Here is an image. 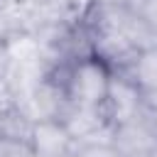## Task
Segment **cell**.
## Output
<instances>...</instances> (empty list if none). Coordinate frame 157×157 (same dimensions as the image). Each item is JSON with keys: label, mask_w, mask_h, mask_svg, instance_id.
Masks as SVG:
<instances>
[{"label": "cell", "mask_w": 157, "mask_h": 157, "mask_svg": "<svg viewBox=\"0 0 157 157\" xmlns=\"http://www.w3.org/2000/svg\"><path fill=\"white\" fill-rule=\"evenodd\" d=\"M56 17L64 25H83L91 20V15L96 12V7L101 5V0H49Z\"/></svg>", "instance_id": "7"}, {"label": "cell", "mask_w": 157, "mask_h": 157, "mask_svg": "<svg viewBox=\"0 0 157 157\" xmlns=\"http://www.w3.org/2000/svg\"><path fill=\"white\" fill-rule=\"evenodd\" d=\"M59 120L74 137V145L88 142V140H101V137H113V125L103 108H86V105L66 103Z\"/></svg>", "instance_id": "4"}, {"label": "cell", "mask_w": 157, "mask_h": 157, "mask_svg": "<svg viewBox=\"0 0 157 157\" xmlns=\"http://www.w3.org/2000/svg\"><path fill=\"white\" fill-rule=\"evenodd\" d=\"M74 157H123V155L113 145V137H101V140L76 142L74 145Z\"/></svg>", "instance_id": "8"}, {"label": "cell", "mask_w": 157, "mask_h": 157, "mask_svg": "<svg viewBox=\"0 0 157 157\" xmlns=\"http://www.w3.org/2000/svg\"><path fill=\"white\" fill-rule=\"evenodd\" d=\"M103 110H105V115H108V120H110L113 128L147 113L145 110V98H142L140 88L125 74H118V71H113V81H110Z\"/></svg>", "instance_id": "2"}, {"label": "cell", "mask_w": 157, "mask_h": 157, "mask_svg": "<svg viewBox=\"0 0 157 157\" xmlns=\"http://www.w3.org/2000/svg\"><path fill=\"white\" fill-rule=\"evenodd\" d=\"M113 145L123 157H140L157 150V118L150 113L113 128Z\"/></svg>", "instance_id": "3"}, {"label": "cell", "mask_w": 157, "mask_h": 157, "mask_svg": "<svg viewBox=\"0 0 157 157\" xmlns=\"http://www.w3.org/2000/svg\"><path fill=\"white\" fill-rule=\"evenodd\" d=\"M118 74H125L142 93L145 110L157 118V44L135 54V59Z\"/></svg>", "instance_id": "6"}, {"label": "cell", "mask_w": 157, "mask_h": 157, "mask_svg": "<svg viewBox=\"0 0 157 157\" xmlns=\"http://www.w3.org/2000/svg\"><path fill=\"white\" fill-rule=\"evenodd\" d=\"M44 76H52L61 83L64 96L71 105L103 108L110 81H113V69L108 64H103L98 56L88 54V56L74 59L64 66H56Z\"/></svg>", "instance_id": "1"}, {"label": "cell", "mask_w": 157, "mask_h": 157, "mask_svg": "<svg viewBox=\"0 0 157 157\" xmlns=\"http://www.w3.org/2000/svg\"><path fill=\"white\" fill-rule=\"evenodd\" d=\"M137 15L147 25V29L157 37V0H142L140 7H137Z\"/></svg>", "instance_id": "10"}, {"label": "cell", "mask_w": 157, "mask_h": 157, "mask_svg": "<svg viewBox=\"0 0 157 157\" xmlns=\"http://www.w3.org/2000/svg\"><path fill=\"white\" fill-rule=\"evenodd\" d=\"M0 157H34V152L27 140H15V137L0 135Z\"/></svg>", "instance_id": "9"}, {"label": "cell", "mask_w": 157, "mask_h": 157, "mask_svg": "<svg viewBox=\"0 0 157 157\" xmlns=\"http://www.w3.org/2000/svg\"><path fill=\"white\" fill-rule=\"evenodd\" d=\"M29 147L34 157H69L74 155V137L64 128L59 118H47L32 123L29 130Z\"/></svg>", "instance_id": "5"}]
</instances>
